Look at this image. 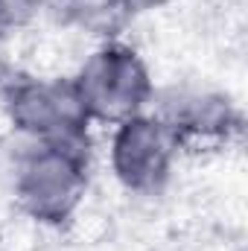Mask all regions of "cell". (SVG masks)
Listing matches in <instances>:
<instances>
[{
	"label": "cell",
	"mask_w": 248,
	"mask_h": 251,
	"mask_svg": "<svg viewBox=\"0 0 248 251\" xmlns=\"http://www.w3.org/2000/svg\"><path fill=\"white\" fill-rule=\"evenodd\" d=\"M94 181L91 146L21 143L9 170L15 207L38 228H67L88 201Z\"/></svg>",
	"instance_id": "obj_1"
},
{
	"label": "cell",
	"mask_w": 248,
	"mask_h": 251,
	"mask_svg": "<svg viewBox=\"0 0 248 251\" xmlns=\"http://www.w3.org/2000/svg\"><path fill=\"white\" fill-rule=\"evenodd\" d=\"M85 114L97 126L123 123L152 108L158 85L146 56L117 35H105L70 73Z\"/></svg>",
	"instance_id": "obj_2"
},
{
	"label": "cell",
	"mask_w": 248,
	"mask_h": 251,
	"mask_svg": "<svg viewBox=\"0 0 248 251\" xmlns=\"http://www.w3.org/2000/svg\"><path fill=\"white\" fill-rule=\"evenodd\" d=\"M0 114L21 143L91 146L94 123L70 76L9 73L0 79Z\"/></svg>",
	"instance_id": "obj_3"
},
{
	"label": "cell",
	"mask_w": 248,
	"mask_h": 251,
	"mask_svg": "<svg viewBox=\"0 0 248 251\" xmlns=\"http://www.w3.org/2000/svg\"><path fill=\"white\" fill-rule=\"evenodd\" d=\"M184 149L152 108L108 128V170L128 196H161L178 173Z\"/></svg>",
	"instance_id": "obj_4"
},
{
	"label": "cell",
	"mask_w": 248,
	"mask_h": 251,
	"mask_svg": "<svg viewBox=\"0 0 248 251\" xmlns=\"http://www.w3.org/2000/svg\"><path fill=\"white\" fill-rule=\"evenodd\" d=\"M152 111L170 126L184 152L222 149L243 134V111L231 94L207 85L158 88Z\"/></svg>",
	"instance_id": "obj_5"
},
{
	"label": "cell",
	"mask_w": 248,
	"mask_h": 251,
	"mask_svg": "<svg viewBox=\"0 0 248 251\" xmlns=\"http://www.w3.org/2000/svg\"><path fill=\"white\" fill-rule=\"evenodd\" d=\"M47 6L59 12V18L67 24L82 29H99L105 35H111L108 29L123 24L120 0H47Z\"/></svg>",
	"instance_id": "obj_6"
},
{
	"label": "cell",
	"mask_w": 248,
	"mask_h": 251,
	"mask_svg": "<svg viewBox=\"0 0 248 251\" xmlns=\"http://www.w3.org/2000/svg\"><path fill=\"white\" fill-rule=\"evenodd\" d=\"M44 12H50L47 0H0V41L29 32Z\"/></svg>",
	"instance_id": "obj_7"
},
{
	"label": "cell",
	"mask_w": 248,
	"mask_h": 251,
	"mask_svg": "<svg viewBox=\"0 0 248 251\" xmlns=\"http://www.w3.org/2000/svg\"><path fill=\"white\" fill-rule=\"evenodd\" d=\"M173 3L175 0H120V12H123V21H134V18H146L161 9H170Z\"/></svg>",
	"instance_id": "obj_8"
}]
</instances>
